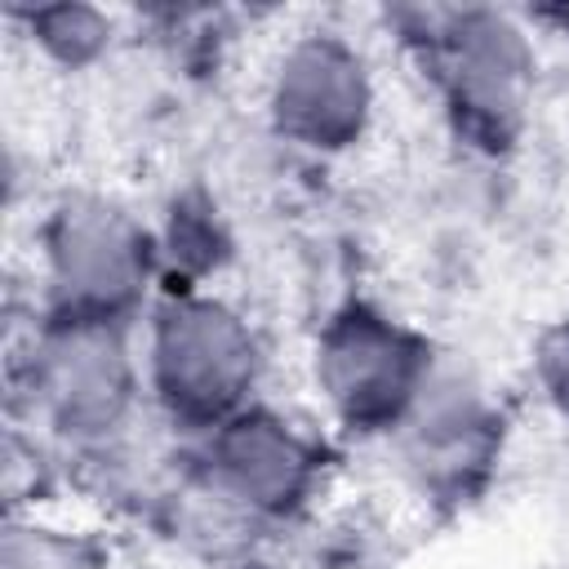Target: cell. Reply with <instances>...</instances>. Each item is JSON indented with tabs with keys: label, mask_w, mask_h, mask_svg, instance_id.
<instances>
[{
	"label": "cell",
	"mask_w": 569,
	"mask_h": 569,
	"mask_svg": "<svg viewBox=\"0 0 569 569\" xmlns=\"http://www.w3.org/2000/svg\"><path fill=\"white\" fill-rule=\"evenodd\" d=\"M258 365L249 320L213 293L187 284L147 320V387L178 427L213 431L249 409Z\"/></svg>",
	"instance_id": "1"
},
{
	"label": "cell",
	"mask_w": 569,
	"mask_h": 569,
	"mask_svg": "<svg viewBox=\"0 0 569 569\" xmlns=\"http://www.w3.org/2000/svg\"><path fill=\"white\" fill-rule=\"evenodd\" d=\"M31 44L44 62L62 67V71H80L93 67L107 49H111V13L93 9V4H40L22 13Z\"/></svg>",
	"instance_id": "8"
},
{
	"label": "cell",
	"mask_w": 569,
	"mask_h": 569,
	"mask_svg": "<svg viewBox=\"0 0 569 569\" xmlns=\"http://www.w3.org/2000/svg\"><path fill=\"white\" fill-rule=\"evenodd\" d=\"M431 373L427 347L391 316L351 302L316 338V391L351 431H391Z\"/></svg>",
	"instance_id": "4"
},
{
	"label": "cell",
	"mask_w": 569,
	"mask_h": 569,
	"mask_svg": "<svg viewBox=\"0 0 569 569\" xmlns=\"http://www.w3.org/2000/svg\"><path fill=\"white\" fill-rule=\"evenodd\" d=\"M427 53L458 124L476 142H511L533 84L525 27L493 9L427 13Z\"/></svg>",
	"instance_id": "5"
},
{
	"label": "cell",
	"mask_w": 569,
	"mask_h": 569,
	"mask_svg": "<svg viewBox=\"0 0 569 569\" xmlns=\"http://www.w3.org/2000/svg\"><path fill=\"white\" fill-rule=\"evenodd\" d=\"M533 369H538V387L551 400V409L560 418H569V320L538 338Z\"/></svg>",
	"instance_id": "9"
},
{
	"label": "cell",
	"mask_w": 569,
	"mask_h": 569,
	"mask_svg": "<svg viewBox=\"0 0 569 569\" xmlns=\"http://www.w3.org/2000/svg\"><path fill=\"white\" fill-rule=\"evenodd\" d=\"M204 471L253 520H280L311 498L320 480V458L316 445L293 431L280 413L249 405L209 431Z\"/></svg>",
	"instance_id": "7"
},
{
	"label": "cell",
	"mask_w": 569,
	"mask_h": 569,
	"mask_svg": "<svg viewBox=\"0 0 569 569\" xmlns=\"http://www.w3.org/2000/svg\"><path fill=\"white\" fill-rule=\"evenodd\" d=\"M40 271L49 289L44 316L129 325L151 280V240L120 204L67 196L40 227Z\"/></svg>",
	"instance_id": "2"
},
{
	"label": "cell",
	"mask_w": 569,
	"mask_h": 569,
	"mask_svg": "<svg viewBox=\"0 0 569 569\" xmlns=\"http://www.w3.org/2000/svg\"><path fill=\"white\" fill-rule=\"evenodd\" d=\"M267 111L280 138L311 151H347L373 116V76L342 31L293 36L267 80Z\"/></svg>",
	"instance_id": "6"
},
{
	"label": "cell",
	"mask_w": 569,
	"mask_h": 569,
	"mask_svg": "<svg viewBox=\"0 0 569 569\" xmlns=\"http://www.w3.org/2000/svg\"><path fill=\"white\" fill-rule=\"evenodd\" d=\"M27 396L49 431L76 445L111 440L138 405V365L124 325L44 316L31 333Z\"/></svg>",
	"instance_id": "3"
}]
</instances>
